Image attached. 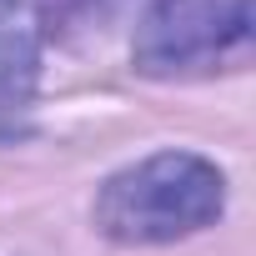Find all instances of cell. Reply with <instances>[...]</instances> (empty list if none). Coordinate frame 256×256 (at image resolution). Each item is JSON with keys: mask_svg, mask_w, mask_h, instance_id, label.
Instances as JSON below:
<instances>
[{"mask_svg": "<svg viewBox=\"0 0 256 256\" xmlns=\"http://www.w3.org/2000/svg\"><path fill=\"white\" fill-rule=\"evenodd\" d=\"M226 211V176L196 151H156L116 171L96 196V231L120 246H166Z\"/></svg>", "mask_w": 256, "mask_h": 256, "instance_id": "6da1fadb", "label": "cell"}, {"mask_svg": "<svg viewBox=\"0 0 256 256\" xmlns=\"http://www.w3.org/2000/svg\"><path fill=\"white\" fill-rule=\"evenodd\" d=\"M251 40V0H156L136 30V70L141 76H196Z\"/></svg>", "mask_w": 256, "mask_h": 256, "instance_id": "7a4b0ae2", "label": "cell"}, {"mask_svg": "<svg viewBox=\"0 0 256 256\" xmlns=\"http://www.w3.org/2000/svg\"><path fill=\"white\" fill-rule=\"evenodd\" d=\"M36 40H0V106H20L36 90Z\"/></svg>", "mask_w": 256, "mask_h": 256, "instance_id": "3957f363", "label": "cell"}, {"mask_svg": "<svg viewBox=\"0 0 256 256\" xmlns=\"http://www.w3.org/2000/svg\"><path fill=\"white\" fill-rule=\"evenodd\" d=\"M36 0H0V40H36Z\"/></svg>", "mask_w": 256, "mask_h": 256, "instance_id": "277c9868", "label": "cell"}]
</instances>
